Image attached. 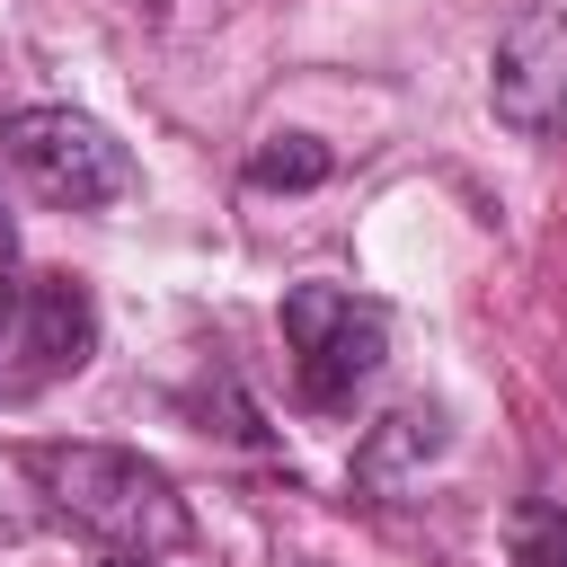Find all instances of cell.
I'll use <instances>...</instances> for the list:
<instances>
[{"instance_id":"obj_6","label":"cell","mask_w":567,"mask_h":567,"mask_svg":"<svg viewBox=\"0 0 567 567\" xmlns=\"http://www.w3.org/2000/svg\"><path fill=\"white\" fill-rule=\"evenodd\" d=\"M337 159H328V142H310V133H266L257 151H248V186H266V195H301V186H319Z\"/></svg>"},{"instance_id":"obj_2","label":"cell","mask_w":567,"mask_h":567,"mask_svg":"<svg viewBox=\"0 0 567 567\" xmlns=\"http://www.w3.org/2000/svg\"><path fill=\"white\" fill-rule=\"evenodd\" d=\"M0 159L62 213H115L142 186L133 151L97 115H80V106H18V115H0Z\"/></svg>"},{"instance_id":"obj_7","label":"cell","mask_w":567,"mask_h":567,"mask_svg":"<svg viewBox=\"0 0 567 567\" xmlns=\"http://www.w3.org/2000/svg\"><path fill=\"white\" fill-rule=\"evenodd\" d=\"M505 558L514 567H567V505L558 496H523L505 514Z\"/></svg>"},{"instance_id":"obj_3","label":"cell","mask_w":567,"mask_h":567,"mask_svg":"<svg viewBox=\"0 0 567 567\" xmlns=\"http://www.w3.org/2000/svg\"><path fill=\"white\" fill-rule=\"evenodd\" d=\"M284 346H292V390L319 416H346L354 390L390 363V310L346 292V284H292L284 292Z\"/></svg>"},{"instance_id":"obj_8","label":"cell","mask_w":567,"mask_h":567,"mask_svg":"<svg viewBox=\"0 0 567 567\" xmlns=\"http://www.w3.org/2000/svg\"><path fill=\"white\" fill-rule=\"evenodd\" d=\"M97 567H159V558H142V549H106Z\"/></svg>"},{"instance_id":"obj_4","label":"cell","mask_w":567,"mask_h":567,"mask_svg":"<svg viewBox=\"0 0 567 567\" xmlns=\"http://www.w3.org/2000/svg\"><path fill=\"white\" fill-rule=\"evenodd\" d=\"M97 354V301L80 275L0 284V399H35Z\"/></svg>"},{"instance_id":"obj_5","label":"cell","mask_w":567,"mask_h":567,"mask_svg":"<svg viewBox=\"0 0 567 567\" xmlns=\"http://www.w3.org/2000/svg\"><path fill=\"white\" fill-rule=\"evenodd\" d=\"M487 97L496 124H514L523 142H567V0H523L505 18Z\"/></svg>"},{"instance_id":"obj_1","label":"cell","mask_w":567,"mask_h":567,"mask_svg":"<svg viewBox=\"0 0 567 567\" xmlns=\"http://www.w3.org/2000/svg\"><path fill=\"white\" fill-rule=\"evenodd\" d=\"M27 478L53 514H71L80 532H97L106 549H142V558H168L195 540V514L177 496V478L124 443H35L27 452Z\"/></svg>"}]
</instances>
